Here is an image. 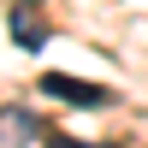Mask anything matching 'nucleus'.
Listing matches in <instances>:
<instances>
[{"label":"nucleus","instance_id":"nucleus-1","mask_svg":"<svg viewBox=\"0 0 148 148\" xmlns=\"http://www.w3.org/2000/svg\"><path fill=\"white\" fill-rule=\"evenodd\" d=\"M42 95H53V101H65V107H107V89H101V83H77V77H65V71H47V77H42Z\"/></svg>","mask_w":148,"mask_h":148},{"label":"nucleus","instance_id":"nucleus-2","mask_svg":"<svg viewBox=\"0 0 148 148\" xmlns=\"http://www.w3.org/2000/svg\"><path fill=\"white\" fill-rule=\"evenodd\" d=\"M36 136H47L36 113H24V107H0V148H24V142H36Z\"/></svg>","mask_w":148,"mask_h":148},{"label":"nucleus","instance_id":"nucleus-3","mask_svg":"<svg viewBox=\"0 0 148 148\" xmlns=\"http://www.w3.org/2000/svg\"><path fill=\"white\" fill-rule=\"evenodd\" d=\"M12 42L36 53V47H47V24L36 18V12H12Z\"/></svg>","mask_w":148,"mask_h":148},{"label":"nucleus","instance_id":"nucleus-4","mask_svg":"<svg viewBox=\"0 0 148 148\" xmlns=\"http://www.w3.org/2000/svg\"><path fill=\"white\" fill-rule=\"evenodd\" d=\"M42 142H47V148H113V142H77V136H59V130H47Z\"/></svg>","mask_w":148,"mask_h":148}]
</instances>
